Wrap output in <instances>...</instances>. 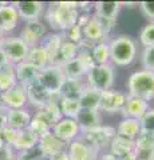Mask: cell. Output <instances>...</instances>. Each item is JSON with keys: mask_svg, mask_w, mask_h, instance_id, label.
<instances>
[{"mask_svg": "<svg viewBox=\"0 0 154 160\" xmlns=\"http://www.w3.org/2000/svg\"><path fill=\"white\" fill-rule=\"evenodd\" d=\"M26 62L28 64H31V66H34L35 68H38L39 71H42L43 68H46L51 64L48 53L42 44H38V46L29 48Z\"/></svg>", "mask_w": 154, "mask_h": 160, "instance_id": "26", "label": "cell"}, {"mask_svg": "<svg viewBox=\"0 0 154 160\" xmlns=\"http://www.w3.org/2000/svg\"><path fill=\"white\" fill-rule=\"evenodd\" d=\"M50 160H70V158H68L67 151H63L61 153H56V155H54V156H51Z\"/></svg>", "mask_w": 154, "mask_h": 160, "instance_id": "44", "label": "cell"}, {"mask_svg": "<svg viewBox=\"0 0 154 160\" xmlns=\"http://www.w3.org/2000/svg\"><path fill=\"white\" fill-rule=\"evenodd\" d=\"M135 149V142L130 139H126V138H122V136H118L115 135V138L111 140L110 143V147H109V152H111L113 155L119 159L125 155H129L134 152Z\"/></svg>", "mask_w": 154, "mask_h": 160, "instance_id": "27", "label": "cell"}, {"mask_svg": "<svg viewBox=\"0 0 154 160\" xmlns=\"http://www.w3.org/2000/svg\"><path fill=\"white\" fill-rule=\"evenodd\" d=\"M134 155L137 160H154V148H135Z\"/></svg>", "mask_w": 154, "mask_h": 160, "instance_id": "41", "label": "cell"}, {"mask_svg": "<svg viewBox=\"0 0 154 160\" xmlns=\"http://www.w3.org/2000/svg\"><path fill=\"white\" fill-rule=\"evenodd\" d=\"M110 64L117 67H127L135 60L137 43L129 35H119L109 42Z\"/></svg>", "mask_w": 154, "mask_h": 160, "instance_id": "2", "label": "cell"}, {"mask_svg": "<svg viewBox=\"0 0 154 160\" xmlns=\"http://www.w3.org/2000/svg\"><path fill=\"white\" fill-rule=\"evenodd\" d=\"M117 135L130 140H135L138 138V135L141 133V123L138 119L133 118H123L121 122L118 123Z\"/></svg>", "mask_w": 154, "mask_h": 160, "instance_id": "25", "label": "cell"}, {"mask_svg": "<svg viewBox=\"0 0 154 160\" xmlns=\"http://www.w3.org/2000/svg\"><path fill=\"white\" fill-rule=\"evenodd\" d=\"M140 42L143 47L154 46V22H150L142 28L140 33Z\"/></svg>", "mask_w": 154, "mask_h": 160, "instance_id": "38", "label": "cell"}, {"mask_svg": "<svg viewBox=\"0 0 154 160\" xmlns=\"http://www.w3.org/2000/svg\"><path fill=\"white\" fill-rule=\"evenodd\" d=\"M127 95L145 99L147 102L154 99V72L141 69L130 75L127 83Z\"/></svg>", "mask_w": 154, "mask_h": 160, "instance_id": "3", "label": "cell"}, {"mask_svg": "<svg viewBox=\"0 0 154 160\" xmlns=\"http://www.w3.org/2000/svg\"><path fill=\"white\" fill-rule=\"evenodd\" d=\"M98 160H119L115 155H113L111 152H105V153H102L101 155V158H98Z\"/></svg>", "mask_w": 154, "mask_h": 160, "instance_id": "45", "label": "cell"}, {"mask_svg": "<svg viewBox=\"0 0 154 160\" xmlns=\"http://www.w3.org/2000/svg\"><path fill=\"white\" fill-rule=\"evenodd\" d=\"M63 75L66 79H72V80H78V79H83L86 76V69L83 68V66L81 64V62L75 58L70 60V62L64 63L61 66Z\"/></svg>", "mask_w": 154, "mask_h": 160, "instance_id": "31", "label": "cell"}, {"mask_svg": "<svg viewBox=\"0 0 154 160\" xmlns=\"http://www.w3.org/2000/svg\"><path fill=\"white\" fill-rule=\"evenodd\" d=\"M119 160H137V159H135V155H134V152H131L129 155H125V156L119 158Z\"/></svg>", "mask_w": 154, "mask_h": 160, "instance_id": "47", "label": "cell"}, {"mask_svg": "<svg viewBox=\"0 0 154 160\" xmlns=\"http://www.w3.org/2000/svg\"><path fill=\"white\" fill-rule=\"evenodd\" d=\"M4 144H6V143H4V140H3V136H2V133H0V148H2V147L4 146Z\"/></svg>", "mask_w": 154, "mask_h": 160, "instance_id": "48", "label": "cell"}, {"mask_svg": "<svg viewBox=\"0 0 154 160\" xmlns=\"http://www.w3.org/2000/svg\"><path fill=\"white\" fill-rule=\"evenodd\" d=\"M59 108L63 115V118L75 119L79 111L82 109L79 99H70V98H59Z\"/></svg>", "mask_w": 154, "mask_h": 160, "instance_id": "32", "label": "cell"}, {"mask_svg": "<svg viewBox=\"0 0 154 160\" xmlns=\"http://www.w3.org/2000/svg\"><path fill=\"white\" fill-rule=\"evenodd\" d=\"M153 140H154V135H153Z\"/></svg>", "mask_w": 154, "mask_h": 160, "instance_id": "49", "label": "cell"}, {"mask_svg": "<svg viewBox=\"0 0 154 160\" xmlns=\"http://www.w3.org/2000/svg\"><path fill=\"white\" fill-rule=\"evenodd\" d=\"M64 82H66V78L63 75L62 68L61 66H56V64H50L48 67L43 68L39 72V76L36 80L39 86L43 87L51 95H59Z\"/></svg>", "mask_w": 154, "mask_h": 160, "instance_id": "7", "label": "cell"}, {"mask_svg": "<svg viewBox=\"0 0 154 160\" xmlns=\"http://www.w3.org/2000/svg\"><path fill=\"white\" fill-rule=\"evenodd\" d=\"M63 38L67 40V42H71L74 44H77L79 46L84 38H83V28L79 26V24H75V26H72L71 28H68L67 31L63 32Z\"/></svg>", "mask_w": 154, "mask_h": 160, "instance_id": "37", "label": "cell"}, {"mask_svg": "<svg viewBox=\"0 0 154 160\" xmlns=\"http://www.w3.org/2000/svg\"><path fill=\"white\" fill-rule=\"evenodd\" d=\"M15 84H18L15 76V66L11 63L4 64L0 67V93L12 88Z\"/></svg>", "mask_w": 154, "mask_h": 160, "instance_id": "30", "label": "cell"}, {"mask_svg": "<svg viewBox=\"0 0 154 160\" xmlns=\"http://www.w3.org/2000/svg\"><path fill=\"white\" fill-rule=\"evenodd\" d=\"M77 123L81 131H87V129H93L98 126H101L102 123V116H101V111L98 109H86L82 108L79 113L77 115Z\"/></svg>", "mask_w": 154, "mask_h": 160, "instance_id": "22", "label": "cell"}, {"mask_svg": "<svg viewBox=\"0 0 154 160\" xmlns=\"http://www.w3.org/2000/svg\"><path fill=\"white\" fill-rule=\"evenodd\" d=\"M91 56L97 66L110 63V48H109V42L94 44L91 49Z\"/></svg>", "mask_w": 154, "mask_h": 160, "instance_id": "35", "label": "cell"}, {"mask_svg": "<svg viewBox=\"0 0 154 160\" xmlns=\"http://www.w3.org/2000/svg\"><path fill=\"white\" fill-rule=\"evenodd\" d=\"M86 82L83 79L72 80V79H66V82L63 83L62 89L59 92L61 98H70V99H79L82 92L86 88Z\"/></svg>", "mask_w": 154, "mask_h": 160, "instance_id": "28", "label": "cell"}, {"mask_svg": "<svg viewBox=\"0 0 154 160\" xmlns=\"http://www.w3.org/2000/svg\"><path fill=\"white\" fill-rule=\"evenodd\" d=\"M117 129L111 126H98L93 129H87V131H82L81 138L90 144L93 148H95L98 152L107 149L110 147L111 140L115 138Z\"/></svg>", "mask_w": 154, "mask_h": 160, "instance_id": "5", "label": "cell"}, {"mask_svg": "<svg viewBox=\"0 0 154 160\" xmlns=\"http://www.w3.org/2000/svg\"><path fill=\"white\" fill-rule=\"evenodd\" d=\"M7 63H9L8 60H7V58H6V55H4V52L0 49V67H3L4 64H7Z\"/></svg>", "mask_w": 154, "mask_h": 160, "instance_id": "46", "label": "cell"}, {"mask_svg": "<svg viewBox=\"0 0 154 160\" xmlns=\"http://www.w3.org/2000/svg\"><path fill=\"white\" fill-rule=\"evenodd\" d=\"M122 3L119 2H97L94 3V11L93 15L97 19L101 20L106 31L110 33L113 31L114 26L117 23V18L121 9Z\"/></svg>", "mask_w": 154, "mask_h": 160, "instance_id": "8", "label": "cell"}, {"mask_svg": "<svg viewBox=\"0 0 154 160\" xmlns=\"http://www.w3.org/2000/svg\"><path fill=\"white\" fill-rule=\"evenodd\" d=\"M32 115L27 108L20 109H7L6 120H7V127L16 129V131H23L27 129L31 124Z\"/></svg>", "mask_w": 154, "mask_h": 160, "instance_id": "18", "label": "cell"}, {"mask_svg": "<svg viewBox=\"0 0 154 160\" xmlns=\"http://www.w3.org/2000/svg\"><path fill=\"white\" fill-rule=\"evenodd\" d=\"M16 151L8 144H4V146L0 148V160H15L16 159Z\"/></svg>", "mask_w": 154, "mask_h": 160, "instance_id": "43", "label": "cell"}, {"mask_svg": "<svg viewBox=\"0 0 154 160\" xmlns=\"http://www.w3.org/2000/svg\"><path fill=\"white\" fill-rule=\"evenodd\" d=\"M141 123V132L151 133L154 135V109H149V111L143 115V118L140 119Z\"/></svg>", "mask_w": 154, "mask_h": 160, "instance_id": "39", "label": "cell"}, {"mask_svg": "<svg viewBox=\"0 0 154 160\" xmlns=\"http://www.w3.org/2000/svg\"><path fill=\"white\" fill-rule=\"evenodd\" d=\"M79 103H81V107L82 108H86V109H98V111H99L101 92H98L94 88H90L88 86H86L84 91L81 95V98H79Z\"/></svg>", "mask_w": 154, "mask_h": 160, "instance_id": "29", "label": "cell"}, {"mask_svg": "<svg viewBox=\"0 0 154 160\" xmlns=\"http://www.w3.org/2000/svg\"><path fill=\"white\" fill-rule=\"evenodd\" d=\"M20 16L13 3H0V31L4 35L12 32L19 26Z\"/></svg>", "mask_w": 154, "mask_h": 160, "instance_id": "15", "label": "cell"}, {"mask_svg": "<svg viewBox=\"0 0 154 160\" xmlns=\"http://www.w3.org/2000/svg\"><path fill=\"white\" fill-rule=\"evenodd\" d=\"M79 18V3L58 2L50 3L44 12V19L54 32H64L75 26Z\"/></svg>", "mask_w": 154, "mask_h": 160, "instance_id": "1", "label": "cell"}, {"mask_svg": "<svg viewBox=\"0 0 154 160\" xmlns=\"http://www.w3.org/2000/svg\"><path fill=\"white\" fill-rule=\"evenodd\" d=\"M52 133L56 135L62 142L68 144V143H71L72 140H75L81 136L82 131H81V128H79L75 119L62 118L56 124H54Z\"/></svg>", "mask_w": 154, "mask_h": 160, "instance_id": "12", "label": "cell"}, {"mask_svg": "<svg viewBox=\"0 0 154 160\" xmlns=\"http://www.w3.org/2000/svg\"><path fill=\"white\" fill-rule=\"evenodd\" d=\"M78 52H79V47L77 46V44H74L71 42H67V40L64 39V42L62 43V47H61V49H59L55 64L56 66H62V64L70 62V60L77 58Z\"/></svg>", "mask_w": 154, "mask_h": 160, "instance_id": "33", "label": "cell"}, {"mask_svg": "<svg viewBox=\"0 0 154 160\" xmlns=\"http://www.w3.org/2000/svg\"><path fill=\"white\" fill-rule=\"evenodd\" d=\"M66 148H67V144L62 142L56 135H54L52 131L39 138L38 149L42 152V155L47 158H51L54 155L66 151Z\"/></svg>", "mask_w": 154, "mask_h": 160, "instance_id": "17", "label": "cell"}, {"mask_svg": "<svg viewBox=\"0 0 154 160\" xmlns=\"http://www.w3.org/2000/svg\"><path fill=\"white\" fill-rule=\"evenodd\" d=\"M82 28H83L84 40L91 44H98V43L106 42V38L109 36V32L106 31V28L103 27L101 20L97 19L94 15Z\"/></svg>", "mask_w": 154, "mask_h": 160, "instance_id": "16", "label": "cell"}, {"mask_svg": "<svg viewBox=\"0 0 154 160\" xmlns=\"http://www.w3.org/2000/svg\"><path fill=\"white\" fill-rule=\"evenodd\" d=\"M13 4L18 9L20 20H24V23L39 20L44 12V3L42 2H16Z\"/></svg>", "mask_w": 154, "mask_h": 160, "instance_id": "20", "label": "cell"}, {"mask_svg": "<svg viewBox=\"0 0 154 160\" xmlns=\"http://www.w3.org/2000/svg\"><path fill=\"white\" fill-rule=\"evenodd\" d=\"M27 89V98H28V104L34 106L36 109H40L44 106H47L51 102H58L59 100V95H51L47 92L43 87H40L38 83H32L29 84Z\"/></svg>", "mask_w": 154, "mask_h": 160, "instance_id": "14", "label": "cell"}, {"mask_svg": "<svg viewBox=\"0 0 154 160\" xmlns=\"http://www.w3.org/2000/svg\"><path fill=\"white\" fill-rule=\"evenodd\" d=\"M39 69L35 68L27 62H23L20 64L15 66V76H16V82L22 84L24 87H28L29 84L36 83L38 76H39Z\"/></svg>", "mask_w": 154, "mask_h": 160, "instance_id": "23", "label": "cell"}, {"mask_svg": "<svg viewBox=\"0 0 154 160\" xmlns=\"http://www.w3.org/2000/svg\"><path fill=\"white\" fill-rule=\"evenodd\" d=\"M46 35H47L46 23H43L39 19V20H32V22L24 23V26L20 29V33H19V38L31 48L40 44Z\"/></svg>", "mask_w": 154, "mask_h": 160, "instance_id": "10", "label": "cell"}, {"mask_svg": "<svg viewBox=\"0 0 154 160\" xmlns=\"http://www.w3.org/2000/svg\"><path fill=\"white\" fill-rule=\"evenodd\" d=\"M149 109H150V106H149L147 100L129 95L125 103V107L122 109V113H123V118H133V119L140 120L141 118H143V115Z\"/></svg>", "mask_w": 154, "mask_h": 160, "instance_id": "19", "label": "cell"}, {"mask_svg": "<svg viewBox=\"0 0 154 160\" xmlns=\"http://www.w3.org/2000/svg\"><path fill=\"white\" fill-rule=\"evenodd\" d=\"M142 66L146 71L154 72V46L145 47L142 52Z\"/></svg>", "mask_w": 154, "mask_h": 160, "instance_id": "40", "label": "cell"}, {"mask_svg": "<svg viewBox=\"0 0 154 160\" xmlns=\"http://www.w3.org/2000/svg\"><path fill=\"white\" fill-rule=\"evenodd\" d=\"M66 151L70 160H98L99 152L79 136L67 144Z\"/></svg>", "mask_w": 154, "mask_h": 160, "instance_id": "13", "label": "cell"}, {"mask_svg": "<svg viewBox=\"0 0 154 160\" xmlns=\"http://www.w3.org/2000/svg\"><path fill=\"white\" fill-rule=\"evenodd\" d=\"M28 128L31 129L38 138H40V136H43V135H46V133L52 131V126L38 111H36L35 115H32L31 124H29Z\"/></svg>", "mask_w": 154, "mask_h": 160, "instance_id": "36", "label": "cell"}, {"mask_svg": "<svg viewBox=\"0 0 154 160\" xmlns=\"http://www.w3.org/2000/svg\"><path fill=\"white\" fill-rule=\"evenodd\" d=\"M86 84L90 88H94L98 92H105L113 88L114 79H115V71L114 66L109 64H101L94 66L90 71L86 73Z\"/></svg>", "mask_w": 154, "mask_h": 160, "instance_id": "4", "label": "cell"}, {"mask_svg": "<svg viewBox=\"0 0 154 160\" xmlns=\"http://www.w3.org/2000/svg\"><path fill=\"white\" fill-rule=\"evenodd\" d=\"M0 99L7 109H20L28 106L27 89L22 84H15L12 88L0 93Z\"/></svg>", "mask_w": 154, "mask_h": 160, "instance_id": "11", "label": "cell"}, {"mask_svg": "<svg viewBox=\"0 0 154 160\" xmlns=\"http://www.w3.org/2000/svg\"><path fill=\"white\" fill-rule=\"evenodd\" d=\"M140 8L143 16L149 19L150 22H154V2H141Z\"/></svg>", "mask_w": 154, "mask_h": 160, "instance_id": "42", "label": "cell"}, {"mask_svg": "<svg viewBox=\"0 0 154 160\" xmlns=\"http://www.w3.org/2000/svg\"><path fill=\"white\" fill-rule=\"evenodd\" d=\"M0 49L4 52L7 60L13 66L26 62L29 47L19 36H4L0 40Z\"/></svg>", "mask_w": 154, "mask_h": 160, "instance_id": "6", "label": "cell"}, {"mask_svg": "<svg viewBox=\"0 0 154 160\" xmlns=\"http://www.w3.org/2000/svg\"><path fill=\"white\" fill-rule=\"evenodd\" d=\"M127 92L121 89H109L101 92V103H99V111L106 113H117L122 112L125 103L127 100Z\"/></svg>", "mask_w": 154, "mask_h": 160, "instance_id": "9", "label": "cell"}, {"mask_svg": "<svg viewBox=\"0 0 154 160\" xmlns=\"http://www.w3.org/2000/svg\"><path fill=\"white\" fill-rule=\"evenodd\" d=\"M38 142H39V138L29 128H27V129H23V131L18 132V136L12 144V148L16 151V153L27 152V151H31V149L36 148Z\"/></svg>", "mask_w": 154, "mask_h": 160, "instance_id": "21", "label": "cell"}, {"mask_svg": "<svg viewBox=\"0 0 154 160\" xmlns=\"http://www.w3.org/2000/svg\"><path fill=\"white\" fill-rule=\"evenodd\" d=\"M59 102V100H58ZM58 102H51L48 103L47 106H44L43 108L38 109V112L42 115V116L47 120V122L54 127V124H56L59 120L63 118V115L61 112V108H59V103Z\"/></svg>", "mask_w": 154, "mask_h": 160, "instance_id": "34", "label": "cell"}, {"mask_svg": "<svg viewBox=\"0 0 154 160\" xmlns=\"http://www.w3.org/2000/svg\"><path fill=\"white\" fill-rule=\"evenodd\" d=\"M63 42H64V38H63L62 32L47 33L46 36H44V39L42 40L40 44L46 48V51H47L48 56H50V62H51V64H55L58 53H59V49H61Z\"/></svg>", "mask_w": 154, "mask_h": 160, "instance_id": "24", "label": "cell"}]
</instances>
